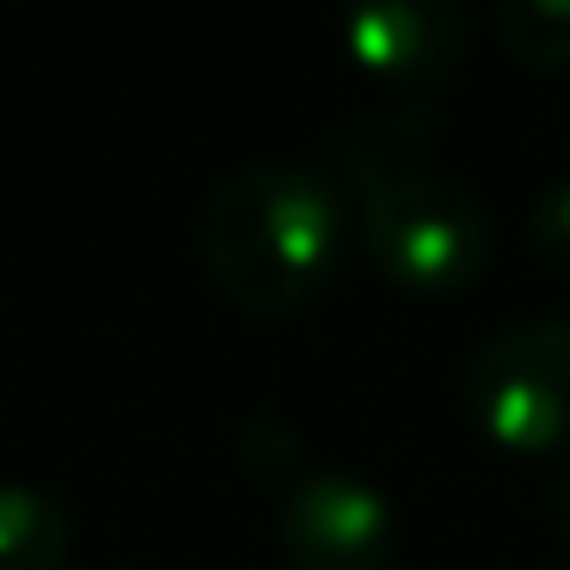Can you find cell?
I'll use <instances>...</instances> for the list:
<instances>
[{
	"instance_id": "1",
	"label": "cell",
	"mask_w": 570,
	"mask_h": 570,
	"mask_svg": "<svg viewBox=\"0 0 570 570\" xmlns=\"http://www.w3.org/2000/svg\"><path fill=\"white\" fill-rule=\"evenodd\" d=\"M209 283L246 313H295L325 295L344 252L337 190L288 160L239 166L209 190L197 222Z\"/></svg>"
},
{
	"instance_id": "2",
	"label": "cell",
	"mask_w": 570,
	"mask_h": 570,
	"mask_svg": "<svg viewBox=\"0 0 570 570\" xmlns=\"http://www.w3.org/2000/svg\"><path fill=\"white\" fill-rule=\"evenodd\" d=\"M356 222L374 271L423 301L460 295L491 252L484 203L435 166H386V173L362 178Z\"/></svg>"
},
{
	"instance_id": "3",
	"label": "cell",
	"mask_w": 570,
	"mask_h": 570,
	"mask_svg": "<svg viewBox=\"0 0 570 570\" xmlns=\"http://www.w3.org/2000/svg\"><path fill=\"white\" fill-rule=\"evenodd\" d=\"M466 417L509 454L570 448V320H509L466 368Z\"/></svg>"
},
{
	"instance_id": "4",
	"label": "cell",
	"mask_w": 570,
	"mask_h": 570,
	"mask_svg": "<svg viewBox=\"0 0 570 570\" xmlns=\"http://www.w3.org/2000/svg\"><path fill=\"white\" fill-rule=\"evenodd\" d=\"M276 546L295 570H386L399 546L393 503L374 479L313 466L276 497Z\"/></svg>"
},
{
	"instance_id": "5",
	"label": "cell",
	"mask_w": 570,
	"mask_h": 570,
	"mask_svg": "<svg viewBox=\"0 0 570 570\" xmlns=\"http://www.w3.org/2000/svg\"><path fill=\"white\" fill-rule=\"evenodd\" d=\"M344 50L386 87H430L466 50V19L454 0H381L344 19Z\"/></svg>"
},
{
	"instance_id": "6",
	"label": "cell",
	"mask_w": 570,
	"mask_h": 570,
	"mask_svg": "<svg viewBox=\"0 0 570 570\" xmlns=\"http://www.w3.org/2000/svg\"><path fill=\"white\" fill-rule=\"evenodd\" d=\"M75 528L43 484L0 479V570H68Z\"/></svg>"
},
{
	"instance_id": "7",
	"label": "cell",
	"mask_w": 570,
	"mask_h": 570,
	"mask_svg": "<svg viewBox=\"0 0 570 570\" xmlns=\"http://www.w3.org/2000/svg\"><path fill=\"white\" fill-rule=\"evenodd\" d=\"M497 38L528 68H570V0H503Z\"/></svg>"
},
{
	"instance_id": "8",
	"label": "cell",
	"mask_w": 570,
	"mask_h": 570,
	"mask_svg": "<svg viewBox=\"0 0 570 570\" xmlns=\"http://www.w3.org/2000/svg\"><path fill=\"white\" fill-rule=\"evenodd\" d=\"M239 466L252 472L258 484H271V491H288V484H301L313 466H301V435L295 423L283 417H252L246 430H239Z\"/></svg>"
},
{
	"instance_id": "9",
	"label": "cell",
	"mask_w": 570,
	"mask_h": 570,
	"mask_svg": "<svg viewBox=\"0 0 570 570\" xmlns=\"http://www.w3.org/2000/svg\"><path fill=\"white\" fill-rule=\"evenodd\" d=\"M533 252H540V264H552L558 276H570V178H558L552 190H546L540 203H533Z\"/></svg>"
},
{
	"instance_id": "10",
	"label": "cell",
	"mask_w": 570,
	"mask_h": 570,
	"mask_svg": "<svg viewBox=\"0 0 570 570\" xmlns=\"http://www.w3.org/2000/svg\"><path fill=\"white\" fill-rule=\"evenodd\" d=\"M552 521H558V533H564V546H570V466L558 472V484H552Z\"/></svg>"
}]
</instances>
